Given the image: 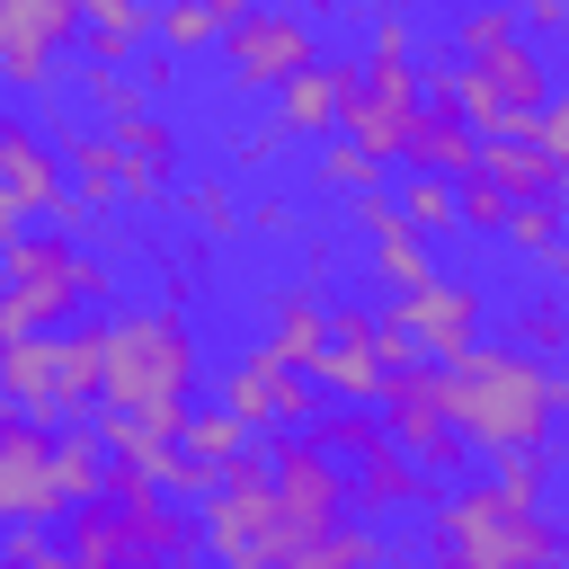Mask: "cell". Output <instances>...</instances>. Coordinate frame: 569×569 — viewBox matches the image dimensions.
Listing matches in <instances>:
<instances>
[{"instance_id": "obj_10", "label": "cell", "mask_w": 569, "mask_h": 569, "mask_svg": "<svg viewBox=\"0 0 569 569\" xmlns=\"http://www.w3.org/2000/svg\"><path fill=\"white\" fill-rule=\"evenodd\" d=\"M302 62H320V27L302 9H276V0H249L231 27H222V80L240 98H267L284 89Z\"/></svg>"}, {"instance_id": "obj_4", "label": "cell", "mask_w": 569, "mask_h": 569, "mask_svg": "<svg viewBox=\"0 0 569 569\" xmlns=\"http://www.w3.org/2000/svg\"><path fill=\"white\" fill-rule=\"evenodd\" d=\"M427 551L453 560V569H542V560L569 551V525L542 516V507H525V498H507L498 471L480 462V480L436 489V507H427Z\"/></svg>"}, {"instance_id": "obj_29", "label": "cell", "mask_w": 569, "mask_h": 569, "mask_svg": "<svg viewBox=\"0 0 569 569\" xmlns=\"http://www.w3.org/2000/svg\"><path fill=\"white\" fill-rule=\"evenodd\" d=\"M498 240H507V249H525V258H551V240H560V196H516Z\"/></svg>"}, {"instance_id": "obj_9", "label": "cell", "mask_w": 569, "mask_h": 569, "mask_svg": "<svg viewBox=\"0 0 569 569\" xmlns=\"http://www.w3.org/2000/svg\"><path fill=\"white\" fill-rule=\"evenodd\" d=\"M382 436L418 462V471H436V480H453L462 462H471V445H462V427H453V409H445V365H391L382 373Z\"/></svg>"}, {"instance_id": "obj_25", "label": "cell", "mask_w": 569, "mask_h": 569, "mask_svg": "<svg viewBox=\"0 0 569 569\" xmlns=\"http://www.w3.org/2000/svg\"><path fill=\"white\" fill-rule=\"evenodd\" d=\"M382 551H391V542H382V525H373V516H338V525H329V533H311L293 560H302V569H365V560H382Z\"/></svg>"}, {"instance_id": "obj_36", "label": "cell", "mask_w": 569, "mask_h": 569, "mask_svg": "<svg viewBox=\"0 0 569 569\" xmlns=\"http://www.w3.org/2000/svg\"><path fill=\"white\" fill-rule=\"evenodd\" d=\"M525 133H533L551 160H569V89H560V80H551V98L533 107V124H525Z\"/></svg>"}, {"instance_id": "obj_26", "label": "cell", "mask_w": 569, "mask_h": 569, "mask_svg": "<svg viewBox=\"0 0 569 569\" xmlns=\"http://www.w3.org/2000/svg\"><path fill=\"white\" fill-rule=\"evenodd\" d=\"M178 445H187L196 462H213V471H222V462H231L240 445H258V436H249V427H240V418H231L222 400H204V409L187 400V418H178Z\"/></svg>"}, {"instance_id": "obj_46", "label": "cell", "mask_w": 569, "mask_h": 569, "mask_svg": "<svg viewBox=\"0 0 569 569\" xmlns=\"http://www.w3.org/2000/svg\"><path fill=\"white\" fill-rule=\"evenodd\" d=\"M551 382H560V409H569V365H560V373H551Z\"/></svg>"}, {"instance_id": "obj_33", "label": "cell", "mask_w": 569, "mask_h": 569, "mask_svg": "<svg viewBox=\"0 0 569 569\" xmlns=\"http://www.w3.org/2000/svg\"><path fill=\"white\" fill-rule=\"evenodd\" d=\"M80 98H89L98 116H124V107H142V89H133V71H124V62H89V71H80Z\"/></svg>"}, {"instance_id": "obj_6", "label": "cell", "mask_w": 569, "mask_h": 569, "mask_svg": "<svg viewBox=\"0 0 569 569\" xmlns=\"http://www.w3.org/2000/svg\"><path fill=\"white\" fill-rule=\"evenodd\" d=\"M196 533H204V551L231 560V569H284V560H293L284 516H276V480H267V453H258V445H240V453L213 471V489L196 498Z\"/></svg>"}, {"instance_id": "obj_48", "label": "cell", "mask_w": 569, "mask_h": 569, "mask_svg": "<svg viewBox=\"0 0 569 569\" xmlns=\"http://www.w3.org/2000/svg\"><path fill=\"white\" fill-rule=\"evenodd\" d=\"M453 9H462V0H453Z\"/></svg>"}, {"instance_id": "obj_34", "label": "cell", "mask_w": 569, "mask_h": 569, "mask_svg": "<svg viewBox=\"0 0 569 569\" xmlns=\"http://www.w3.org/2000/svg\"><path fill=\"white\" fill-rule=\"evenodd\" d=\"M507 204H516V196H507V187H489L480 169L462 178V231H480V240H498V231H507Z\"/></svg>"}, {"instance_id": "obj_47", "label": "cell", "mask_w": 569, "mask_h": 569, "mask_svg": "<svg viewBox=\"0 0 569 569\" xmlns=\"http://www.w3.org/2000/svg\"><path fill=\"white\" fill-rule=\"evenodd\" d=\"M0 409H9V391H0Z\"/></svg>"}, {"instance_id": "obj_45", "label": "cell", "mask_w": 569, "mask_h": 569, "mask_svg": "<svg viewBox=\"0 0 569 569\" xmlns=\"http://www.w3.org/2000/svg\"><path fill=\"white\" fill-rule=\"evenodd\" d=\"M551 196H560V204H569V160H560V178H551Z\"/></svg>"}, {"instance_id": "obj_37", "label": "cell", "mask_w": 569, "mask_h": 569, "mask_svg": "<svg viewBox=\"0 0 569 569\" xmlns=\"http://www.w3.org/2000/svg\"><path fill=\"white\" fill-rule=\"evenodd\" d=\"M133 89H142V98L160 107V98L178 89V53H169V44H151V53H142V71H133Z\"/></svg>"}, {"instance_id": "obj_27", "label": "cell", "mask_w": 569, "mask_h": 569, "mask_svg": "<svg viewBox=\"0 0 569 569\" xmlns=\"http://www.w3.org/2000/svg\"><path fill=\"white\" fill-rule=\"evenodd\" d=\"M498 36H525V27H516V0H462V9L445 18V53H453V62L489 53Z\"/></svg>"}, {"instance_id": "obj_7", "label": "cell", "mask_w": 569, "mask_h": 569, "mask_svg": "<svg viewBox=\"0 0 569 569\" xmlns=\"http://www.w3.org/2000/svg\"><path fill=\"white\" fill-rule=\"evenodd\" d=\"M427 89H445V98L471 116V133H525L533 107L551 98V62H542L533 36H498V44L471 53V62L445 53V71H436Z\"/></svg>"}, {"instance_id": "obj_41", "label": "cell", "mask_w": 569, "mask_h": 569, "mask_svg": "<svg viewBox=\"0 0 569 569\" xmlns=\"http://www.w3.org/2000/svg\"><path fill=\"white\" fill-rule=\"evenodd\" d=\"M551 258H569V204H560V240H551ZM551 258H542V267H551Z\"/></svg>"}, {"instance_id": "obj_20", "label": "cell", "mask_w": 569, "mask_h": 569, "mask_svg": "<svg viewBox=\"0 0 569 569\" xmlns=\"http://www.w3.org/2000/svg\"><path fill=\"white\" fill-rule=\"evenodd\" d=\"M267 347H276L284 365H311V356L329 347V302H320L311 284H276V293H267Z\"/></svg>"}, {"instance_id": "obj_12", "label": "cell", "mask_w": 569, "mask_h": 569, "mask_svg": "<svg viewBox=\"0 0 569 569\" xmlns=\"http://www.w3.org/2000/svg\"><path fill=\"white\" fill-rule=\"evenodd\" d=\"M213 400H222V409H231L249 436H267V427H311V409H320V382H311L302 365H284V356L258 338V347H249V356H240V365L213 382Z\"/></svg>"}, {"instance_id": "obj_44", "label": "cell", "mask_w": 569, "mask_h": 569, "mask_svg": "<svg viewBox=\"0 0 569 569\" xmlns=\"http://www.w3.org/2000/svg\"><path fill=\"white\" fill-rule=\"evenodd\" d=\"M276 9H302V18H320V9H338V0H276Z\"/></svg>"}, {"instance_id": "obj_2", "label": "cell", "mask_w": 569, "mask_h": 569, "mask_svg": "<svg viewBox=\"0 0 569 569\" xmlns=\"http://www.w3.org/2000/svg\"><path fill=\"white\" fill-rule=\"evenodd\" d=\"M196 382H204V347L178 302H133V311L98 320V400L107 409H142V418L178 427Z\"/></svg>"}, {"instance_id": "obj_22", "label": "cell", "mask_w": 569, "mask_h": 569, "mask_svg": "<svg viewBox=\"0 0 569 569\" xmlns=\"http://www.w3.org/2000/svg\"><path fill=\"white\" fill-rule=\"evenodd\" d=\"M80 36L89 62H133L151 44V0H80Z\"/></svg>"}, {"instance_id": "obj_38", "label": "cell", "mask_w": 569, "mask_h": 569, "mask_svg": "<svg viewBox=\"0 0 569 569\" xmlns=\"http://www.w3.org/2000/svg\"><path fill=\"white\" fill-rule=\"evenodd\" d=\"M276 160V124H240L231 133V169H267Z\"/></svg>"}, {"instance_id": "obj_18", "label": "cell", "mask_w": 569, "mask_h": 569, "mask_svg": "<svg viewBox=\"0 0 569 569\" xmlns=\"http://www.w3.org/2000/svg\"><path fill=\"white\" fill-rule=\"evenodd\" d=\"M400 160H409V169L471 178V160H480V133H471V116H462L445 89H427V98H418V116H409V133H400Z\"/></svg>"}, {"instance_id": "obj_14", "label": "cell", "mask_w": 569, "mask_h": 569, "mask_svg": "<svg viewBox=\"0 0 569 569\" xmlns=\"http://www.w3.org/2000/svg\"><path fill=\"white\" fill-rule=\"evenodd\" d=\"M71 36H80V0H0V80L53 89V62Z\"/></svg>"}, {"instance_id": "obj_28", "label": "cell", "mask_w": 569, "mask_h": 569, "mask_svg": "<svg viewBox=\"0 0 569 569\" xmlns=\"http://www.w3.org/2000/svg\"><path fill=\"white\" fill-rule=\"evenodd\" d=\"M151 44H169V53L187 62V53L222 44V18H213L204 0H151Z\"/></svg>"}, {"instance_id": "obj_17", "label": "cell", "mask_w": 569, "mask_h": 569, "mask_svg": "<svg viewBox=\"0 0 569 569\" xmlns=\"http://www.w3.org/2000/svg\"><path fill=\"white\" fill-rule=\"evenodd\" d=\"M0 187L27 204V213H62V142H44L27 116H0Z\"/></svg>"}, {"instance_id": "obj_19", "label": "cell", "mask_w": 569, "mask_h": 569, "mask_svg": "<svg viewBox=\"0 0 569 569\" xmlns=\"http://www.w3.org/2000/svg\"><path fill=\"white\" fill-rule=\"evenodd\" d=\"M267 124H276V142H320V133H338V53L302 62L284 89H267Z\"/></svg>"}, {"instance_id": "obj_13", "label": "cell", "mask_w": 569, "mask_h": 569, "mask_svg": "<svg viewBox=\"0 0 569 569\" xmlns=\"http://www.w3.org/2000/svg\"><path fill=\"white\" fill-rule=\"evenodd\" d=\"M107 133H116V196L124 204H142V213H160L169 196H178V124L142 98V107H124V116H107Z\"/></svg>"}, {"instance_id": "obj_15", "label": "cell", "mask_w": 569, "mask_h": 569, "mask_svg": "<svg viewBox=\"0 0 569 569\" xmlns=\"http://www.w3.org/2000/svg\"><path fill=\"white\" fill-rule=\"evenodd\" d=\"M329 400H382V356H373V311L365 302H329V347L302 365Z\"/></svg>"}, {"instance_id": "obj_43", "label": "cell", "mask_w": 569, "mask_h": 569, "mask_svg": "<svg viewBox=\"0 0 569 569\" xmlns=\"http://www.w3.org/2000/svg\"><path fill=\"white\" fill-rule=\"evenodd\" d=\"M204 9H213V18H222V27H231V18H240V9H249V0H204Z\"/></svg>"}, {"instance_id": "obj_5", "label": "cell", "mask_w": 569, "mask_h": 569, "mask_svg": "<svg viewBox=\"0 0 569 569\" xmlns=\"http://www.w3.org/2000/svg\"><path fill=\"white\" fill-rule=\"evenodd\" d=\"M107 293H116V267H107L98 249H80L62 222L0 240V338H18V329H62L80 302H107Z\"/></svg>"}, {"instance_id": "obj_21", "label": "cell", "mask_w": 569, "mask_h": 569, "mask_svg": "<svg viewBox=\"0 0 569 569\" xmlns=\"http://www.w3.org/2000/svg\"><path fill=\"white\" fill-rule=\"evenodd\" d=\"M489 187H507V196H551V178H560V160L533 142V133H480V160H471Z\"/></svg>"}, {"instance_id": "obj_11", "label": "cell", "mask_w": 569, "mask_h": 569, "mask_svg": "<svg viewBox=\"0 0 569 569\" xmlns=\"http://www.w3.org/2000/svg\"><path fill=\"white\" fill-rule=\"evenodd\" d=\"M391 320L418 338V356H427V365H453V356L480 338V320H489V293H480L471 276H445V267H427L418 284H400V293H391Z\"/></svg>"}, {"instance_id": "obj_1", "label": "cell", "mask_w": 569, "mask_h": 569, "mask_svg": "<svg viewBox=\"0 0 569 569\" xmlns=\"http://www.w3.org/2000/svg\"><path fill=\"white\" fill-rule=\"evenodd\" d=\"M445 409H453V427H462V445H471V462H498V453H516V445H551L560 427V382H551V365L533 356V347H516V338H471L453 365H445Z\"/></svg>"}, {"instance_id": "obj_3", "label": "cell", "mask_w": 569, "mask_h": 569, "mask_svg": "<svg viewBox=\"0 0 569 569\" xmlns=\"http://www.w3.org/2000/svg\"><path fill=\"white\" fill-rule=\"evenodd\" d=\"M62 542L89 569H142V560H187L204 533H196V507L187 498H169L142 462L107 453V480H98V498H80L62 516Z\"/></svg>"}, {"instance_id": "obj_40", "label": "cell", "mask_w": 569, "mask_h": 569, "mask_svg": "<svg viewBox=\"0 0 569 569\" xmlns=\"http://www.w3.org/2000/svg\"><path fill=\"white\" fill-rule=\"evenodd\" d=\"M18 231H27V204H18L9 187H0V240H18Z\"/></svg>"}, {"instance_id": "obj_35", "label": "cell", "mask_w": 569, "mask_h": 569, "mask_svg": "<svg viewBox=\"0 0 569 569\" xmlns=\"http://www.w3.org/2000/svg\"><path fill=\"white\" fill-rule=\"evenodd\" d=\"M240 231H258V240H293V196H284V187L240 196Z\"/></svg>"}, {"instance_id": "obj_32", "label": "cell", "mask_w": 569, "mask_h": 569, "mask_svg": "<svg viewBox=\"0 0 569 569\" xmlns=\"http://www.w3.org/2000/svg\"><path fill=\"white\" fill-rule=\"evenodd\" d=\"M320 187H338V196H356V187H382V160H373L365 142H329V151H320Z\"/></svg>"}, {"instance_id": "obj_39", "label": "cell", "mask_w": 569, "mask_h": 569, "mask_svg": "<svg viewBox=\"0 0 569 569\" xmlns=\"http://www.w3.org/2000/svg\"><path fill=\"white\" fill-rule=\"evenodd\" d=\"M516 27L525 36H569V0H516Z\"/></svg>"}, {"instance_id": "obj_42", "label": "cell", "mask_w": 569, "mask_h": 569, "mask_svg": "<svg viewBox=\"0 0 569 569\" xmlns=\"http://www.w3.org/2000/svg\"><path fill=\"white\" fill-rule=\"evenodd\" d=\"M551 293H560V302H569V258H551Z\"/></svg>"}, {"instance_id": "obj_30", "label": "cell", "mask_w": 569, "mask_h": 569, "mask_svg": "<svg viewBox=\"0 0 569 569\" xmlns=\"http://www.w3.org/2000/svg\"><path fill=\"white\" fill-rule=\"evenodd\" d=\"M507 338L533 347V356H569V302H560V293H533V302L507 320Z\"/></svg>"}, {"instance_id": "obj_8", "label": "cell", "mask_w": 569, "mask_h": 569, "mask_svg": "<svg viewBox=\"0 0 569 569\" xmlns=\"http://www.w3.org/2000/svg\"><path fill=\"white\" fill-rule=\"evenodd\" d=\"M258 453H267L276 516H284V542H293V551H302L311 533H329L338 516H356V498H347V462H338L311 427H267Z\"/></svg>"}, {"instance_id": "obj_31", "label": "cell", "mask_w": 569, "mask_h": 569, "mask_svg": "<svg viewBox=\"0 0 569 569\" xmlns=\"http://www.w3.org/2000/svg\"><path fill=\"white\" fill-rule=\"evenodd\" d=\"M0 560H18V569H71V542L53 525H0Z\"/></svg>"}, {"instance_id": "obj_24", "label": "cell", "mask_w": 569, "mask_h": 569, "mask_svg": "<svg viewBox=\"0 0 569 569\" xmlns=\"http://www.w3.org/2000/svg\"><path fill=\"white\" fill-rule=\"evenodd\" d=\"M169 204H178V222H187L196 240H231V231H240V187H231L222 169H213V178H178Z\"/></svg>"}, {"instance_id": "obj_16", "label": "cell", "mask_w": 569, "mask_h": 569, "mask_svg": "<svg viewBox=\"0 0 569 569\" xmlns=\"http://www.w3.org/2000/svg\"><path fill=\"white\" fill-rule=\"evenodd\" d=\"M445 480L436 471H418L391 436L382 445H365L356 462H347V498H356V516H373V525H391V516H409V507H427Z\"/></svg>"}, {"instance_id": "obj_23", "label": "cell", "mask_w": 569, "mask_h": 569, "mask_svg": "<svg viewBox=\"0 0 569 569\" xmlns=\"http://www.w3.org/2000/svg\"><path fill=\"white\" fill-rule=\"evenodd\" d=\"M391 204L427 231V240H445V231H462V178H445V169H409L400 187H391Z\"/></svg>"}]
</instances>
